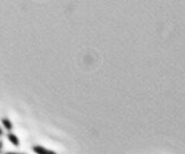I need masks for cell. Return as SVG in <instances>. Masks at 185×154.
<instances>
[{
	"instance_id": "1",
	"label": "cell",
	"mask_w": 185,
	"mask_h": 154,
	"mask_svg": "<svg viewBox=\"0 0 185 154\" xmlns=\"http://www.w3.org/2000/svg\"><path fill=\"white\" fill-rule=\"evenodd\" d=\"M33 151L36 154H56V152L50 151V150H47V149H45L44 146H41V145L33 146Z\"/></svg>"
},
{
	"instance_id": "3",
	"label": "cell",
	"mask_w": 185,
	"mask_h": 154,
	"mask_svg": "<svg viewBox=\"0 0 185 154\" xmlns=\"http://www.w3.org/2000/svg\"><path fill=\"white\" fill-rule=\"evenodd\" d=\"M1 123H2L3 127L6 128V129H8V131H11V129H12V123L10 122V120L6 119V117H3V119L1 120Z\"/></svg>"
},
{
	"instance_id": "2",
	"label": "cell",
	"mask_w": 185,
	"mask_h": 154,
	"mask_svg": "<svg viewBox=\"0 0 185 154\" xmlns=\"http://www.w3.org/2000/svg\"><path fill=\"white\" fill-rule=\"evenodd\" d=\"M7 138L9 140V142L12 144V145L15 146H19L20 144V142H19V138L15 135V134H12V133H8L7 134Z\"/></svg>"
},
{
	"instance_id": "4",
	"label": "cell",
	"mask_w": 185,
	"mask_h": 154,
	"mask_svg": "<svg viewBox=\"0 0 185 154\" xmlns=\"http://www.w3.org/2000/svg\"><path fill=\"white\" fill-rule=\"evenodd\" d=\"M2 147H3V142L0 140V154L2 153Z\"/></svg>"
},
{
	"instance_id": "5",
	"label": "cell",
	"mask_w": 185,
	"mask_h": 154,
	"mask_svg": "<svg viewBox=\"0 0 185 154\" xmlns=\"http://www.w3.org/2000/svg\"><path fill=\"white\" fill-rule=\"evenodd\" d=\"M5 154H25V153H17V152H6Z\"/></svg>"
},
{
	"instance_id": "6",
	"label": "cell",
	"mask_w": 185,
	"mask_h": 154,
	"mask_svg": "<svg viewBox=\"0 0 185 154\" xmlns=\"http://www.w3.org/2000/svg\"><path fill=\"white\" fill-rule=\"evenodd\" d=\"M2 135H3V131L0 128V136H2Z\"/></svg>"
}]
</instances>
